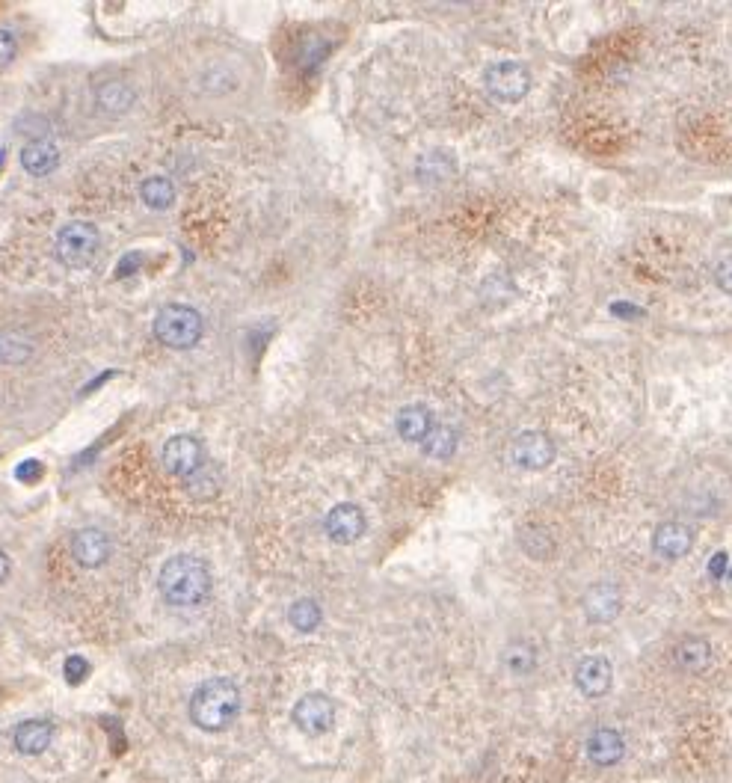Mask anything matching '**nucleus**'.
<instances>
[{"label":"nucleus","mask_w":732,"mask_h":783,"mask_svg":"<svg viewBox=\"0 0 732 783\" xmlns=\"http://www.w3.org/2000/svg\"><path fill=\"white\" fill-rule=\"evenodd\" d=\"M161 597L175 609H196L211 594V570L196 555H172L158 573Z\"/></svg>","instance_id":"1"},{"label":"nucleus","mask_w":732,"mask_h":783,"mask_svg":"<svg viewBox=\"0 0 732 783\" xmlns=\"http://www.w3.org/2000/svg\"><path fill=\"white\" fill-rule=\"evenodd\" d=\"M238 709H241V692L232 680L223 677L205 680L190 697V721L208 733L226 730L235 721Z\"/></svg>","instance_id":"2"},{"label":"nucleus","mask_w":732,"mask_h":783,"mask_svg":"<svg viewBox=\"0 0 732 783\" xmlns=\"http://www.w3.org/2000/svg\"><path fill=\"white\" fill-rule=\"evenodd\" d=\"M205 333L202 315L193 306L169 303L155 315V339L169 350H190L199 345Z\"/></svg>","instance_id":"3"},{"label":"nucleus","mask_w":732,"mask_h":783,"mask_svg":"<svg viewBox=\"0 0 732 783\" xmlns=\"http://www.w3.org/2000/svg\"><path fill=\"white\" fill-rule=\"evenodd\" d=\"M531 84H534L531 72L519 60H498V63L487 66V72H484V87L501 104L522 101L531 92Z\"/></svg>","instance_id":"4"},{"label":"nucleus","mask_w":732,"mask_h":783,"mask_svg":"<svg viewBox=\"0 0 732 783\" xmlns=\"http://www.w3.org/2000/svg\"><path fill=\"white\" fill-rule=\"evenodd\" d=\"M98 244H101V235L92 223L72 220L57 232V259L72 270H81L86 264H92Z\"/></svg>","instance_id":"5"},{"label":"nucleus","mask_w":732,"mask_h":783,"mask_svg":"<svg viewBox=\"0 0 732 783\" xmlns=\"http://www.w3.org/2000/svg\"><path fill=\"white\" fill-rule=\"evenodd\" d=\"M161 460L163 469H166L169 475H175V478H190V475H196V472L205 466V463H202V460H205L202 442L190 434L169 436L166 445H163Z\"/></svg>","instance_id":"6"},{"label":"nucleus","mask_w":732,"mask_h":783,"mask_svg":"<svg viewBox=\"0 0 732 783\" xmlns=\"http://www.w3.org/2000/svg\"><path fill=\"white\" fill-rule=\"evenodd\" d=\"M510 460H513L519 469L540 472V469L552 466V460H555V442H552V436L543 434V431H522V434L513 439V445H510Z\"/></svg>","instance_id":"7"},{"label":"nucleus","mask_w":732,"mask_h":783,"mask_svg":"<svg viewBox=\"0 0 732 783\" xmlns=\"http://www.w3.org/2000/svg\"><path fill=\"white\" fill-rule=\"evenodd\" d=\"M291 718L306 736H321V733H329L332 724H335V703L321 692L303 695L294 703Z\"/></svg>","instance_id":"8"},{"label":"nucleus","mask_w":732,"mask_h":783,"mask_svg":"<svg viewBox=\"0 0 732 783\" xmlns=\"http://www.w3.org/2000/svg\"><path fill=\"white\" fill-rule=\"evenodd\" d=\"M324 525L332 543L347 546V543H356V540L365 534L368 520H365V511H362L359 505H353V502H341V505H335V508L326 514Z\"/></svg>","instance_id":"9"},{"label":"nucleus","mask_w":732,"mask_h":783,"mask_svg":"<svg viewBox=\"0 0 732 783\" xmlns=\"http://www.w3.org/2000/svg\"><path fill=\"white\" fill-rule=\"evenodd\" d=\"M611 683H614V668L605 656L593 653L575 665V689L584 697L608 695Z\"/></svg>","instance_id":"10"},{"label":"nucleus","mask_w":732,"mask_h":783,"mask_svg":"<svg viewBox=\"0 0 732 783\" xmlns=\"http://www.w3.org/2000/svg\"><path fill=\"white\" fill-rule=\"evenodd\" d=\"M694 546V528L685 522H661L652 531V552L667 558V561H679L691 552Z\"/></svg>","instance_id":"11"},{"label":"nucleus","mask_w":732,"mask_h":783,"mask_svg":"<svg viewBox=\"0 0 732 783\" xmlns=\"http://www.w3.org/2000/svg\"><path fill=\"white\" fill-rule=\"evenodd\" d=\"M623 609V594L611 582H599L584 594V614L590 623H611Z\"/></svg>","instance_id":"12"},{"label":"nucleus","mask_w":732,"mask_h":783,"mask_svg":"<svg viewBox=\"0 0 732 783\" xmlns=\"http://www.w3.org/2000/svg\"><path fill=\"white\" fill-rule=\"evenodd\" d=\"M72 558L86 570L101 567L110 558V537L101 528H81L72 537Z\"/></svg>","instance_id":"13"},{"label":"nucleus","mask_w":732,"mask_h":783,"mask_svg":"<svg viewBox=\"0 0 732 783\" xmlns=\"http://www.w3.org/2000/svg\"><path fill=\"white\" fill-rule=\"evenodd\" d=\"M584 751H587L590 763H596V766H614V763H620L623 754H626V739H623V733L614 730V727H596V730L590 733Z\"/></svg>","instance_id":"14"},{"label":"nucleus","mask_w":732,"mask_h":783,"mask_svg":"<svg viewBox=\"0 0 732 783\" xmlns=\"http://www.w3.org/2000/svg\"><path fill=\"white\" fill-rule=\"evenodd\" d=\"M673 659H676V668L685 671V674H700L709 668L712 662V644L700 635H688L676 644L673 650Z\"/></svg>","instance_id":"15"},{"label":"nucleus","mask_w":732,"mask_h":783,"mask_svg":"<svg viewBox=\"0 0 732 783\" xmlns=\"http://www.w3.org/2000/svg\"><path fill=\"white\" fill-rule=\"evenodd\" d=\"M395 428H398L401 439H407V442H424L436 425H433V413L424 404H407V407L398 410Z\"/></svg>","instance_id":"16"},{"label":"nucleus","mask_w":732,"mask_h":783,"mask_svg":"<svg viewBox=\"0 0 732 783\" xmlns=\"http://www.w3.org/2000/svg\"><path fill=\"white\" fill-rule=\"evenodd\" d=\"M57 164H60V152H57V146H54L51 140H33V143H27V146L21 149V167H24V173L42 178V175L54 173Z\"/></svg>","instance_id":"17"},{"label":"nucleus","mask_w":732,"mask_h":783,"mask_svg":"<svg viewBox=\"0 0 732 783\" xmlns=\"http://www.w3.org/2000/svg\"><path fill=\"white\" fill-rule=\"evenodd\" d=\"M134 101H137V92H134L131 84H125V81H104V84H98V89H95V104H98L104 113H113V116L128 113V110L134 107Z\"/></svg>","instance_id":"18"},{"label":"nucleus","mask_w":732,"mask_h":783,"mask_svg":"<svg viewBox=\"0 0 732 783\" xmlns=\"http://www.w3.org/2000/svg\"><path fill=\"white\" fill-rule=\"evenodd\" d=\"M51 739H54V727L48 721H24L15 730V748L27 757L42 754L51 745Z\"/></svg>","instance_id":"19"},{"label":"nucleus","mask_w":732,"mask_h":783,"mask_svg":"<svg viewBox=\"0 0 732 783\" xmlns=\"http://www.w3.org/2000/svg\"><path fill=\"white\" fill-rule=\"evenodd\" d=\"M140 199L152 208V211H166L175 202V184L166 175H149L140 184Z\"/></svg>","instance_id":"20"},{"label":"nucleus","mask_w":732,"mask_h":783,"mask_svg":"<svg viewBox=\"0 0 732 783\" xmlns=\"http://www.w3.org/2000/svg\"><path fill=\"white\" fill-rule=\"evenodd\" d=\"M519 543H522V549H525L534 561H546V558H552V552H555V540H552V534H549L543 525H525V528L519 531Z\"/></svg>","instance_id":"21"},{"label":"nucleus","mask_w":732,"mask_h":783,"mask_svg":"<svg viewBox=\"0 0 732 783\" xmlns=\"http://www.w3.org/2000/svg\"><path fill=\"white\" fill-rule=\"evenodd\" d=\"M421 451L433 460H448L457 451V431L448 425H436L430 436L421 442Z\"/></svg>","instance_id":"22"},{"label":"nucleus","mask_w":732,"mask_h":783,"mask_svg":"<svg viewBox=\"0 0 732 783\" xmlns=\"http://www.w3.org/2000/svg\"><path fill=\"white\" fill-rule=\"evenodd\" d=\"M33 356V345L21 336L0 333V368L6 365H24Z\"/></svg>","instance_id":"23"},{"label":"nucleus","mask_w":732,"mask_h":783,"mask_svg":"<svg viewBox=\"0 0 732 783\" xmlns=\"http://www.w3.org/2000/svg\"><path fill=\"white\" fill-rule=\"evenodd\" d=\"M321 606L315 603V600H297L291 611H288V620H291V626L294 629H300V632H315L318 629V623H321Z\"/></svg>","instance_id":"24"},{"label":"nucleus","mask_w":732,"mask_h":783,"mask_svg":"<svg viewBox=\"0 0 732 783\" xmlns=\"http://www.w3.org/2000/svg\"><path fill=\"white\" fill-rule=\"evenodd\" d=\"M451 173H454V161L445 152H430L418 161V175L427 178V181H442Z\"/></svg>","instance_id":"25"},{"label":"nucleus","mask_w":732,"mask_h":783,"mask_svg":"<svg viewBox=\"0 0 732 783\" xmlns=\"http://www.w3.org/2000/svg\"><path fill=\"white\" fill-rule=\"evenodd\" d=\"M507 665L513 668V671H519V674H525V671H531L534 668V653H531V647H519V650H510L507 653Z\"/></svg>","instance_id":"26"},{"label":"nucleus","mask_w":732,"mask_h":783,"mask_svg":"<svg viewBox=\"0 0 732 783\" xmlns=\"http://www.w3.org/2000/svg\"><path fill=\"white\" fill-rule=\"evenodd\" d=\"M715 285H718L724 294H732V256L718 261V267H715Z\"/></svg>","instance_id":"27"},{"label":"nucleus","mask_w":732,"mask_h":783,"mask_svg":"<svg viewBox=\"0 0 732 783\" xmlns=\"http://www.w3.org/2000/svg\"><path fill=\"white\" fill-rule=\"evenodd\" d=\"M15 51H18V45H15V36H12L9 30H3V27H0V69H3V66H9V63L15 60Z\"/></svg>","instance_id":"28"},{"label":"nucleus","mask_w":732,"mask_h":783,"mask_svg":"<svg viewBox=\"0 0 732 783\" xmlns=\"http://www.w3.org/2000/svg\"><path fill=\"white\" fill-rule=\"evenodd\" d=\"M86 671H89V665L83 662L81 656H69L66 659V680L69 683H81L83 677H86Z\"/></svg>","instance_id":"29"},{"label":"nucleus","mask_w":732,"mask_h":783,"mask_svg":"<svg viewBox=\"0 0 732 783\" xmlns=\"http://www.w3.org/2000/svg\"><path fill=\"white\" fill-rule=\"evenodd\" d=\"M21 481H27V478H39L42 475V463L39 460H27L24 466H18V472H15Z\"/></svg>","instance_id":"30"},{"label":"nucleus","mask_w":732,"mask_h":783,"mask_svg":"<svg viewBox=\"0 0 732 783\" xmlns=\"http://www.w3.org/2000/svg\"><path fill=\"white\" fill-rule=\"evenodd\" d=\"M727 561H730V558H727V552H718V555L712 558V564H709V573H712L715 579H721V576H724V570H727Z\"/></svg>","instance_id":"31"},{"label":"nucleus","mask_w":732,"mask_h":783,"mask_svg":"<svg viewBox=\"0 0 732 783\" xmlns=\"http://www.w3.org/2000/svg\"><path fill=\"white\" fill-rule=\"evenodd\" d=\"M611 312H614V315H623V318H638V315H641V309H638V306H629V303H614Z\"/></svg>","instance_id":"32"},{"label":"nucleus","mask_w":732,"mask_h":783,"mask_svg":"<svg viewBox=\"0 0 732 783\" xmlns=\"http://www.w3.org/2000/svg\"><path fill=\"white\" fill-rule=\"evenodd\" d=\"M6 576H9V558H6V552L0 549V585L6 582Z\"/></svg>","instance_id":"33"}]
</instances>
